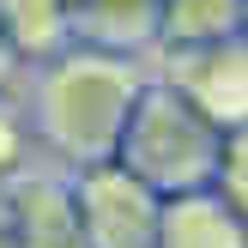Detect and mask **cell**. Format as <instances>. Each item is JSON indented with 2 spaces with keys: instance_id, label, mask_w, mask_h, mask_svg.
<instances>
[{
  "instance_id": "cell-1",
  "label": "cell",
  "mask_w": 248,
  "mask_h": 248,
  "mask_svg": "<svg viewBox=\"0 0 248 248\" xmlns=\"http://www.w3.org/2000/svg\"><path fill=\"white\" fill-rule=\"evenodd\" d=\"M152 73L140 67V55H115V48L73 43L55 61L31 67V140L48 164L61 170H91L109 164L121 152V127L133 115V97Z\"/></svg>"
},
{
  "instance_id": "cell-2",
  "label": "cell",
  "mask_w": 248,
  "mask_h": 248,
  "mask_svg": "<svg viewBox=\"0 0 248 248\" xmlns=\"http://www.w3.org/2000/svg\"><path fill=\"white\" fill-rule=\"evenodd\" d=\"M218 157H224V127L200 103H188L164 73H152L140 85V97H133V115L121 127L115 164H127L145 188H157L170 200V194L212 188Z\"/></svg>"
},
{
  "instance_id": "cell-3",
  "label": "cell",
  "mask_w": 248,
  "mask_h": 248,
  "mask_svg": "<svg viewBox=\"0 0 248 248\" xmlns=\"http://www.w3.org/2000/svg\"><path fill=\"white\" fill-rule=\"evenodd\" d=\"M73 194H79L85 242L91 248H157V218H164V194L145 188L127 164H91L73 170Z\"/></svg>"
},
{
  "instance_id": "cell-4",
  "label": "cell",
  "mask_w": 248,
  "mask_h": 248,
  "mask_svg": "<svg viewBox=\"0 0 248 248\" xmlns=\"http://www.w3.org/2000/svg\"><path fill=\"white\" fill-rule=\"evenodd\" d=\"M164 79L188 103H200L218 127H242L248 121V31L200 43V48H170Z\"/></svg>"
},
{
  "instance_id": "cell-5",
  "label": "cell",
  "mask_w": 248,
  "mask_h": 248,
  "mask_svg": "<svg viewBox=\"0 0 248 248\" xmlns=\"http://www.w3.org/2000/svg\"><path fill=\"white\" fill-rule=\"evenodd\" d=\"M12 218H18V248H91L73 194V170L61 164H31L6 182Z\"/></svg>"
},
{
  "instance_id": "cell-6",
  "label": "cell",
  "mask_w": 248,
  "mask_h": 248,
  "mask_svg": "<svg viewBox=\"0 0 248 248\" xmlns=\"http://www.w3.org/2000/svg\"><path fill=\"white\" fill-rule=\"evenodd\" d=\"M73 43L115 48V55H152L164 31V0H67Z\"/></svg>"
},
{
  "instance_id": "cell-7",
  "label": "cell",
  "mask_w": 248,
  "mask_h": 248,
  "mask_svg": "<svg viewBox=\"0 0 248 248\" xmlns=\"http://www.w3.org/2000/svg\"><path fill=\"white\" fill-rule=\"evenodd\" d=\"M157 248H248V218L218 188L170 194L157 218Z\"/></svg>"
},
{
  "instance_id": "cell-8",
  "label": "cell",
  "mask_w": 248,
  "mask_h": 248,
  "mask_svg": "<svg viewBox=\"0 0 248 248\" xmlns=\"http://www.w3.org/2000/svg\"><path fill=\"white\" fill-rule=\"evenodd\" d=\"M0 31H6L12 55L24 61H55L61 48H73V18H67V0H0Z\"/></svg>"
},
{
  "instance_id": "cell-9",
  "label": "cell",
  "mask_w": 248,
  "mask_h": 248,
  "mask_svg": "<svg viewBox=\"0 0 248 248\" xmlns=\"http://www.w3.org/2000/svg\"><path fill=\"white\" fill-rule=\"evenodd\" d=\"M248 31L242 0H164V31H157V55L170 48H200L218 36Z\"/></svg>"
},
{
  "instance_id": "cell-10",
  "label": "cell",
  "mask_w": 248,
  "mask_h": 248,
  "mask_svg": "<svg viewBox=\"0 0 248 248\" xmlns=\"http://www.w3.org/2000/svg\"><path fill=\"white\" fill-rule=\"evenodd\" d=\"M31 152H36V140H31V115H24V109L0 91V188H6L18 170H31Z\"/></svg>"
},
{
  "instance_id": "cell-11",
  "label": "cell",
  "mask_w": 248,
  "mask_h": 248,
  "mask_svg": "<svg viewBox=\"0 0 248 248\" xmlns=\"http://www.w3.org/2000/svg\"><path fill=\"white\" fill-rule=\"evenodd\" d=\"M218 194L248 218V121L242 127H224V157H218Z\"/></svg>"
},
{
  "instance_id": "cell-12",
  "label": "cell",
  "mask_w": 248,
  "mask_h": 248,
  "mask_svg": "<svg viewBox=\"0 0 248 248\" xmlns=\"http://www.w3.org/2000/svg\"><path fill=\"white\" fill-rule=\"evenodd\" d=\"M0 248H18V218H12V200L0 188Z\"/></svg>"
},
{
  "instance_id": "cell-13",
  "label": "cell",
  "mask_w": 248,
  "mask_h": 248,
  "mask_svg": "<svg viewBox=\"0 0 248 248\" xmlns=\"http://www.w3.org/2000/svg\"><path fill=\"white\" fill-rule=\"evenodd\" d=\"M12 73H18V55H12L6 31H0V91H6V85H12Z\"/></svg>"
},
{
  "instance_id": "cell-14",
  "label": "cell",
  "mask_w": 248,
  "mask_h": 248,
  "mask_svg": "<svg viewBox=\"0 0 248 248\" xmlns=\"http://www.w3.org/2000/svg\"><path fill=\"white\" fill-rule=\"evenodd\" d=\"M242 18H248V0H242Z\"/></svg>"
}]
</instances>
